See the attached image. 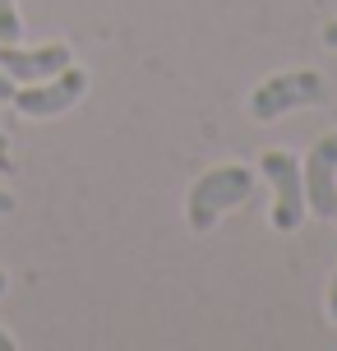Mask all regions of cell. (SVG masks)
<instances>
[{
	"mask_svg": "<svg viewBox=\"0 0 337 351\" xmlns=\"http://www.w3.org/2000/svg\"><path fill=\"white\" fill-rule=\"evenodd\" d=\"M249 194H254V171L240 167V162H231V167H213V171H203L190 185V199H185V217H190V227L195 231H213L217 217L236 204H245Z\"/></svg>",
	"mask_w": 337,
	"mask_h": 351,
	"instance_id": "6da1fadb",
	"label": "cell"
},
{
	"mask_svg": "<svg viewBox=\"0 0 337 351\" xmlns=\"http://www.w3.org/2000/svg\"><path fill=\"white\" fill-rule=\"evenodd\" d=\"M323 97V74L319 70H282L264 79L249 97V116L254 121H277L286 111H301V106H314Z\"/></svg>",
	"mask_w": 337,
	"mask_h": 351,
	"instance_id": "7a4b0ae2",
	"label": "cell"
},
{
	"mask_svg": "<svg viewBox=\"0 0 337 351\" xmlns=\"http://www.w3.org/2000/svg\"><path fill=\"white\" fill-rule=\"evenodd\" d=\"M259 171H264L268 185H273V208H268V222H273L277 231H296L305 222V213H310V204H305L301 158L277 148V153H264Z\"/></svg>",
	"mask_w": 337,
	"mask_h": 351,
	"instance_id": "3957f363",
	"label": "cell"
},
{
	"mask_svg": "<svg viewBox=\"0 0 337 351\" xmlns=\"http://www.w3.org/2000/svg\"><path fill=\"white\" fill-rule=\"evenodd\" d=\"M88 93V74L74 70V65H65L60 74H51V79H42V84H28L14 93V106L23 111V116H60V111H70L79 97Z\"/></svg>",
	"mask_w": 337,
	"mask_h": 351,
	"instance_id": "277c9868",
	"label": "cell"
},
{
	"mask_svg": "<svg viewBox=\"0 0 337 351\" xmlns=\"http://www.w3.org/2000/svg\"><path fill=\"white\" fill-rule=\"evenodd\" d=\"M305 176V204L314 217H337V134H323L319 143H310V153L301 162Z\"/></svg>",
	"mask_w": 337,
	"mask_h": 351,
	"instance_id": "5b68a950",
	"label": "cell"
},
{
	"mask_svg": "<svg viewBox=\"0 0 337 351\" xmlns=\"http://www.w3.org/2000/svg\"><path fill=\"white\" fill-rule=\"evenodd\" d=\"M0 65L5 74L14 79V84H42V79H51L70 65V47L65 42H51V47H37V51H23L14 42H5L0 47Z\"/></svg>",
	"mask_w": 337,
	"mask_h": 351,
	"instance_id": "8992f818",
	"label": "cell"
},
{
	"mask_svg": "<svg viewBox=\"0 0 337 351\" xmlns=\"http://www.w3.org/2000/svg\"><path fill=\"white\" fill-rule=\"evenodd\" d=\"M23 37V23H18L14 0H0V42H18Z\"/></svg>",
	"mask_w": 337,
	"mask_h": 351,
	"instance_id": "52a82bcc",
	"label": "cell"
},
{
	"mask_svg": "<svg viewBox=\"0 0 337 351\" xmlns=\"http://www.w3.org/2000/svg\"><path fill=\"white\" fill-rule=\"evenodd\" d=\"M14 79H10V74H5V65H0V102H14Z\"/></svg>",
	"mask_w": 337,
	"mask_h": 351,
	"instance_id": "ba28073f",
	"label": "cell"
},
{
	"mask_svg": "<svg viewBox=\"0 0 337 351\" xmlns=\"http://www.w3.org/2000/svg\"><path fill=\"white\" fill-rule=\"evenodd\" d=\"M328 315H333V324H337V273H333V287H328Z\"/></svg>",
	"mask_w": 337,
	"mask_h": 351,
	"instance_id": "9c48e42d",
	"label": "cell"
},
{
	"mask_svg": "<svg viewBox=\"0 0 337 351\" xmlns=\"http://www.w3.org/2000/svg\"><path fill=\"white\" fill-rule=\"evenodd\" d=\"M323 42H328V47H333V51H337V19H333V23H328V28H323Z\"/></svg>",
	"mask_w": 337,
	"mask_h": 351,
	"instance_id": "30bf717a",
	"label": "cell"
},
{
	"mask_svg": "<svg viewBox=\"0 0 337 351\" xmlns=\"http://www.w3.org/2000/svg\"><path fill=\"white\" fill-rule=\"evenodd\" d=\"M0 213H14V199H10L5 190H0Z\"/></svg>",
	"mask_w": 337,
	"mask_h": 351,
	"instance_id": "8fae6325",
	"label": "cell"
},
{
	"mask_svg": "<svg viewBox=\"0 0 337 351\" xmlns=\"http://www.w3.org/2000/svg\"><path fill=\"white\" fill-rule=\"evenodd\" d=\"M0 351H14V337L10 333H0Z\"/></svg>",
	"mask_w": 337,
	"mask_h": 351,
	"instance_id": "7c38bea8",
	"label": "cell"
},
{
	"mask_svg": "<svg viewBox=\"0 0 337 351\" xmlns=\"http://www.w3.org/2000/svg\"><path fill=\"white\" fill-rule=\"evenodd\" d=\"M0 296H5V273H0Z\"/></svg>",
	"mask_w": 337,
	"mask_h": 351,
	"instance_id": "4fadbf2b",
	"label": "cell"
}]
</instances>
